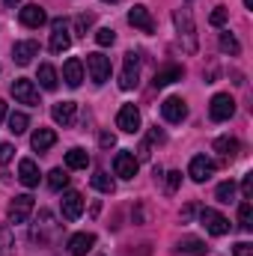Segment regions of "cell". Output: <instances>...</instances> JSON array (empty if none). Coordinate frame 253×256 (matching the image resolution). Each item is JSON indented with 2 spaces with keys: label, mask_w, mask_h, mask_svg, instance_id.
<instances>
[{
  "label": "cell",
  "mask_w": 253,
  "mask_h": 256,
  "mask_svg": "<svg viewBox=\"0 0 253 256\" xmlns=\"http://www.w3.org/2000/svg\"><path fill=\"white\" fill-rule=\"evenodd\" d=\"M92 244H96V236H92V232H74V236L68 238V254L72 256H86L92 250Z\"/></svg>",
  "instance_id": "cell-18"
},
{
  "label": "cell",
  "mask_w": 253,
  "mask_h": 256,
  "mask_svg": "<svg viewBox=\"0 0 253 256\" xmlns=\"http://www.w3.org/2000/svg\"><path fill=\"white\" fill-rule=\"evenodd\" d=\"M200 224H202L212 236H226V232H230V220H226L220 212H214V208H202V212H200Z\"/></svg>",
  "instance_id": "cell-8"
},
{
  "label": "cell",
  "mask_w": 253,
  "mask_h": 256,
  "mask_svg": "<svg viewBox=\"0 0 253 256\" xmlns=\"http://www.w3.org/2000/svg\"><path fill=\"white\" fill-rule=\"evenodd\" d=\"M3 3H6V6H15V3H21V0H3Z\"/></svg>",
  "instance_id": "cell-44"
},
{
  "label": "cell",
  "mask_w": 253,
  "mask_h": 256,
  "mask_svg": "<svg viewBox=\"0 0 253 256\" xmlns=\"http://www.w3.org/2000/svg\"><path fill=\"white\" fill-rule=\"evenodd\" d=\"M54 143H57V131H54V128H36L33 137H30V146H33L36 152H48Z\"/></svg>",
  "instance_id": "cell-20"
},
{
  "label": "cell",
  "mask_w": 253,
  "mask_h": 256,
  "mask_svg": "<svg viewBox=\"0 0 253 256\" xmlns=\"http://www.w3.org/2000/svg\"><path fill=\"white\" fill-rule=\"evenodd\" d=\"M161 114H164V120H167V122L179 126V122H185V120H188V104H185L182 98L170 96V98H164V102H161Z\"/></svg>",
  "instance_id": "cell-7"
},
{
  "label": "cell",
  "mask_w": 253,
  "mask_h": 256,
  "mask_svg": "<svg viewBox=\"0 0 253 256\" xmlns=\"http://www.w3.org/2000/svg\"><path fill=\"white\" fill-rule=\"evenodd\" d=\"M39 84H42V90H48V92H51V90H57V84H60V80H57V68H54L51 63L39 66Z\"/></svg>",
  "instance_id": "cell-24"
},
{
  "label": "cell",
  "mask_w": 253,
  "mask_h": 256,
  "mask_svg": "<svg viewBox=\"0 0 253 256\" xmlns=\"http://www.w3.org/2000/svg\"><path fill=\"white\" fill-rule=\"evenodd\" d=\"M96 42H98L102 48H108V45L116 42V33H114L110 27H102V30H96Z\"/></svg>",
  "instance_id": "cell-34"
},
{
  "label": "cell",
  "mask_w": 253,
  "mask_h": 256,
  "mask_svg": "<svg viewBox=\"0 0 253 256\" xmlns=\"http://www.w3.org/2000/svg\"><path fill=\"white\" fill-rule=\"evenodd\" d=\"M179 250H182V254H190V256H206L208 248H206L200 238H182V242H179Z\"/></svg>",
  "instance_id": "cell-28"
},
{
  "label": "cell",
  "mask_w": 253,
  "mask_h": 256,
  "mask_svg": "<svg viewBox=\"0 0 253 256\" xmlns=\"http://www.w3.org/2000/svg\"><path fill=\"white\" fill-rule=\"evenodd\" d=\"M236 256H253V244H248V242H238V244H236Z\"/></svg>",
  "instance_id": "cell-41"
},
{
  "label": "cell",
  "mask_w": 253,
  "mask_h": 256,
  "mask_svg": "<svg viewBox=\"0 0 253 256\" xmlns=\"http://www.w3.org/2000/svg\"><path fill=\"white\" fill-rule=\"evenodd\" d=\"M104 3H116V0H104Z\"/></svg>",
  "instance_id": "cell-46"
},
{
  "label": "cell",
  "mask_w": 253,
  "mask_h": 256,
  "mask_svg": "<svg viewBox=\"0 0 253 256\" xmlns=\"http://www.w3.org/2000/svg\"><path fill=\"white\" fill-rule=\"evenodd\" d=\"M18 21H21L24 27H42V24L48 21V15H45V9H42L39 3H27V6L18 12Z\"/></svg>",
  "instance_id": "cell-15"
},
{
  "label": "cell",
  "mask_w": 253,
  "mask_h": 256,
  "mask_svg": "<svg viewBox=\"0 0 253 256\" xmlns=\"http://www.w3.org/2000/svg\"><path fill=\"white\" fill-rule=\"evenodd\" d=\"M66 185H68V173H66L63 167H54V170L48 173V188H51V191H63Z\"/></svg>",
  "instance_id": "cell-26"
},
{
  "label": "cell",
  "mask_w": 253,
  "mask_h": 256,
  "mask_svg": "<svg viewBox=\"0 0 253 256\" xmlns=\"http://www.w3.org/2000/svg\"><path fill=\"white\" fill-rule=\"evenodd\" d=\"M18 179H21V185L24 188H36L39 185V167H36V161L33 158H24L21 164H18Z\"/></svg>",
  "instance_id": "cell-19"
},
{
  "label": "cell",
  "mask_w": 253,
  "mask_h": 256,
  "mask_svg": "<svg viewBox=\"0 0 253 256\" xmlns=\"http://www.w3.org/2000/svg\"><path fill=\"white\" fill-rule=\"evenodd\" d=\"M128 24L137 27V30H143V33H152V30H155V21H152L149 9H146L143 3H137V6L128 9Z\"/></svg>",
  "instance_id": "cell-14"
},
{
  "label": "cell",
  "mask_w": 253,
  "mask_h": 256,
  "mask_svg": "<svg viewBox=\"0 0 253 256\" xmlns=\"http://www.w3.org/2000/svg\"><path fill=\"white\" fill-rule=\"evenodd\" d=\"M66 167H68V170H86V167H90V152L80 149V146L68 149V152H66Z\"/></svg>",
  "instance_id": "cell-23"
},
{
  "label": "cell",
  "mask_w": 253,
  "mask_h": 256,
  "mask_svg": "<svg viewBox=\"0 0 253 256\" xmlns=\"http://www.w3.org/2000/svg\"><path fill=\"white\" fill-rule=\"evenodd\" d=\"M116 128H122L126 134L140 131V110H137L134 104H122L120 114H116Z\"/></svg>",
  "instance_id": "cell-13"
},
{
  "label": "cell",
  "mask_w": 253,
  "mask_h": 256,
  "mask_svg": "<svg viewBox=\"0 0 253 256\" xmlns=\"http://www.w3.org/2000/svg\"><path fill=\"white\" fill-rule=\"evenodd\" d=\"M140 80V54L128 51L126 63H122V74H120V90H134Z\"/></svg>",
  "instance_id": "cell-1"
},
{
  "label": "cell",
  "mask_w": 253,
  "mask_h": 256,
  "mask_svg": "<svg viewBox=\"0 0 253 256\" xmlns=\"http://www.w3.org/2000/svg\"><path fill=\"white\" fill-rule=\"evenodd\" d=\"M12 96H15V102H21V104L39 108V90H36L33 80H27V78H15V80H12Z\"/></svg>",
  "instance_id": "cell-5"
},
{
  "label": "cell",
  "mask_w": 253,
  "mask_h": 256,
  "mask_svg": "<svg viewBox=\"0 0 253 256\" xmlns=\"http://www.w3.org/2000/svg\"><path fill=\"white\" fill-rule=\"evenodd\" d=\"M244 6H248V9H253V0H244Z\"/></svg>",
  "instance_id": "cell-45"
},
{
  "label": "cell",
  "mask_w": 253,
  "mask_h": 256,
  "mask_svg": "<svg viewBox=\"0 0 253 256\" xmlns=\"http://www.w3.org/2000/svg\"><path fill=\"white\" fill-rule=\"evenodd\" d=\"M74 114H78V104H74V102H57V104L51 108L54 122L63 126V128H68L72 122H74Z\"/></svg>",
  "instance_id": "cell-17"
},
{
  "label": "cell",
  "mask_w": 253,
  "mask_h": 256,
  "mask_svg": "<svg viewBox=\"0 0 253 256\" xmlns=\"http://www.w3.org/2000/svg\"><path fill=\"white\" fill-rule=\"evenodd\" d=\"M30 126V120H27V114H21V110H15V114H9V131L12 134H24Z\"/></svg>",
  "instance_id": "cell-31"
},
{
  "label": "cell",
  "mask_w": 253,
  "mask_h": 256,
  "mask_svg": "<svg viewBox=\"0 0 253 256\" xmlns=\"http://www.w3.org/2000/svg\"><path fill=\"white\" fill-rule=\"evenodd\" d=\"M137 155L134 152H128V149H122V152H116V158H114V173L120 176V179H134L137 176Z\"/></svg>",
  "instance_id": "cell-9"
},
{
  "label": "cell",
  "mask_w": 253,
  "mask_h": 256,
  "mask_svg": "<svg viewBox=\"0 0 253 256\" xmlns=\"http://www.w3.org/2000/svg\"><path fill=\"white\" fill-rule=\"evenodd\" d=\"M92 188H96V191H102V194H114L116 185H114V179H110L104 170H96V176H92Z\"/></svg>",
  "instance_id": "cell-27"
},
{
  "label": "cell",
  "mask_w": 253,
  "mask_h": 256,
  "mask_svg": "<svg viewBox=\"0 0 253 256\" xmlns=\"http://www.w3.org/2000/svg\"><path fill=\"white\" fill-rule=\"evenodd\" d=\"M63 80L68 84V86H80V80H84V63H80L78 57L66 60V66H63Z\"/></svg>",
  "instance_id": "cell-21"
},
{
  "label": "cell",
  "mask_w": 253,
  "mask_h": 256,
  "mask_svg": "<svg viewBox=\"0 0 253 256\" xmlns=\"http://www.w3.org/2000/svg\"><path fill=\"white\" fill-rule=\"evenodd\" d=\"M173 21H176L179 36H185V39H188L185 51H188V54H194V51H196V33H194V18H190V9H176Z\"/></svg>",
  "instance_id": "cell-3"
},
{
  "label": "cell",
  "mask_w": 253,
  "mask_h": 256,
  "mask_svg": "<svg viewBox=\"0 0 253 256\" xmlns=\"http://www.w3.org/2000/svg\"><path fill=\"white\" fill-rule=\"evenodd\" d=\"M33 196L30 194H18L15 200H12V206H9V220L12 224H24L27 218H30V212H33Z\"/></svg>",
  "instance_id": "cell-11"
},
{
  "label": "cell",
  "mask_w": 253,
  "mask_h": 256,
  "mask_svg": "<svg viewBox=\"0 0 253 256\" xmlns=\"http://www.w3.org/2000/svg\"><path fill=\"white\" fill-rule=\"evenodd\" d=\"M188 176L194 182H208L214 176V161L206 158V155H194L190 158V167H188Z\"/></svg>",
  "instance_id": "cell-10"
},
{
  "label": "cell",
  "mask_w": 253,
  "mask_h": 256,
  "mask_svg": "<svg viewBox=\"0 0 253 256\" xmlns=\"http://www.w3.org/2000/svg\"><path fill=\"white\" fill-rule=\"evenodd\" d=\"M242 196H244V200L253 196V173H248V176L242 179Z\"/></svg>",
  "instance_id": "cell-37"
},
{
  "label": "cell",
  "mask_w": 253,
  "mask_h": 256,
  "mask_svg": "<svg viewBox=\"0 0 253 256\" xmlns=\"http://www.w3.org/2000/svg\"><path fill=\"white\" fill-rule=\"evenodd\" d=\"M182 74H185V68L182 66H167V68H161V72H155V86H170V84H176V80H182Z\"/></svg>",
  "instance_id": "cell-22"
},
{
  "label": "cell",
  "mask_w": 253,
  "mask_h": 256,
  "mask_svg": "<svg viewBox=\"0 0 253 256\" xmlns=\"http://www.w3.org/2000/svg\"><path fill=\"white\" fill-rule=\"evenodd\" d=\"M12 155H15L12 143H0V167H6V164L12 161Z\"/></svg>",
  "instance_id": "cell-35"
},
{
  "label": "cell",
  "mask_w": 253,
  "mask_h": 256,
  "mask_svg": "<svg viewBox=\"0 0 253 256\" xmlns=\"http://www.w3.org/2000/svg\"><path fill=\"white\" fill-rule=\"evenodd\" d=\"M226 18H230V9H226V6H214V12L208 15L212 27H224V24H226Z\"/></svg>",
  "instance_id": "cell-33"
},
{
  "label": "cell",
  "mask_w": 253,
  "mask_h": 256,
  "mask_svg": "<svg viewBox=\"0 0 253 256\" xmlns=\"http://www.w3.org/2000/svg\"><path fill=\"white\" fill-rule=\"evenodd\" d=\"M149 140H152V143H164V131H158V126H155L149 131Z\"/></svg>",
  "instance_id": "cell-42"
},
{
  "label": "cell",
  "mask_w": 253,
  "mask_h": 256,
  "mask_svg": "<svg viewBox=\"0 0 253 256\" xmlns=\"http://www.w3.org/2000/svg\"><path fill=\"white\" fill-rule=\"evenodd\" d=\"M214 152H220L224 158H236L238 140H236V137H218V140H214Z\"/></svg>",
  "instance_id": "cell-25"
},
{
  "label": "cell",
  "mask_w": 253,
  "mask_h": 256,
  "mask_svg": "<svg viewBox=\"0 0 253 256\" xmlns=\"http://www.w3.org/2000/svg\"><path fill=\"white\" fill-rule=\"evenodd\" d=\"M12 238H9V226H0V250H9Z\"/></svg>",
  "instance_id": "cell-39"
},
{
  "label": "cell",
  "mask_w": 253,
  "mask_h": 256,
  "mask_svg": "<svg viewBox=\"0 0 253 256\" xmlns=\"http://www.w3.org/2000/svg\"><path fill=\"white\" fill-rule=\"evenodd\" d=\"M170 179H167V191L173 194V191H179V185H182V173L179 170H173V173H167Z\"/></svg>",
  "instance_id": "cell-36"
},
{
  "label": "cell",
  "mask_w": 253,
  "mask_h": 256,
  "mask_svg": "<svg viewBox=\"0 0 253 256\" xmlns=\"http://www.w3.org/2000/svg\"><path fill=\"white\" fill-rule=\"evenodd\" d=\"M232 114H236L232 96H230V92H218V96L212 98V104H208V116H212L214 122H224V120H230Z\"/></svg>",
  "instance_id": "cell-6"
},
{
  "label": "cell",
  "mask_w": 253,
  "mask_h": 256,
  "mask_svg": "<svg viewBox=\"0 0 253 256\" xmlns=\"http://www.w3.org/2000/svg\"><path fill=\"white\" fill-rule=\"evenodd\" d=\"M218 45H220V51H226V54H242V45H238V39L232 36V33H220V39H218Z\"/></svg>",
  "instance_id": "cell-30"
},
{
  "label": "cell",
  "mask_w": 253,
  "mask_h": 256,
  "mask_svg": "<svg viewBox=\"0 0 253 256\" xmlns=\"http://www.w3.org/2000/svg\"><path fill=\"white\" fill-rule=\"evenodd\" d=\"M90 24H92V15H78V21H74V27H78L80 36H86V27Z\"/></svg>",
  "instance_id": "cell-38"
},
{
  "label": "cell",
  "mask_w": 253,
  "mask_h": 256,
  "mask_svg": "<svg viewBox=\"0 0 253 256\" xmlns=\"http://www.w3.org/2000/svg\"><path fill=\"white\" fill-rule=\"evenodd\" d=\"M214 196H218L220 202H232V200H236V185H232V182H220L218 191H214Z\"/></svg>",
  "instance_id": "cell-32"
},
{
  "label": "cell",
  "mask_w": 253,
  "mask_h": 256,
  "mask_svg": "<svg viewBox=\"0 0 253 256\" xmlns=\"http://www.w3.org/2000/svg\"><path fill=\"white\" fill-rule=\"evenodd\" d=\"M98 143H102V149H114V146H116V137H114V134H108V131H104V134H102V137H98Z\"/></svg>",
  "instance_id": "cell-40"
},
{
  "label": "cell",
  "mask_w": 253,
  "mask_h": 256,
  "mask_svg": "<svg viewBox=\"0 0 253 256\" xmlns=\"http://www.w3.org/2000/svg\"><path fill=\"white\" fill-rule=\"evenodd\" d=\"M60 212H63L66 220H78L84 214V196L78 191H66L63 200H60Z\"/></svg>",
  "instance_id": "cell-12"
},
{
  "label": "cell",
  "mask_w": 253,
  "mask_h": 256,
  "mask_svg": "<svg viewBox=\"0 0 253 256\" xmlns=\"http://www.w3.org/2000/svg\"><path fill=\"white\" fill-rule=\"evenodd\" d=\"M86 68H90V78H92V84H104L108 78H110V60L102 54V51H92V54H86Z\"/></svg>",
  "instance_id": "cell-2"
},
{
  "label": "cell",
  "mask_w": 253,
  "mask_h": 256,
  "mask_svg": "<svg viewBox=\"0 0 253 256\" xmlns=\"http://www.w3.org/2000/svg\"><path fill=\"white\" fill-rule=\"evenodd\" d=\"M0 120H6V102L0 98Z\"/></svg>",
  "instance_id": "cell-43"
},
{
  "label": "cell",
  "mask_w": 253,
  "mask_h": 256,
  "mask_svg": "<svg viewBox=\"0 0 253 256\" xmlns=\"http://www.w3.org/2000/svg\"><path fill=\"white\" fill-rule=\"evenodd\" d=\"M72 45V33H68V21L66 18H54L51 21V51L54 54H63Z\"/></svg>",
  "instance_id": "cell-4"
},
{
  "label": "cell",
  "mask_w": 253,
  "mask_h": 256,
  "mask_svg": "<svg viewBox=\"0 0 253 256\" xmlns=\"http://www.w3.org/2000/svg\"><path fill=\"white\" fill-rule=\"evenodd\" d=\"M36 54H39V42H33V39L15 42V48H12V60H15L18 66H27Z\"/></svg>",
  "instance_id": "cell-16"
},
{
  "label": "cell",
  "mask_w": 253,
  "mask_h": 256,
  "mask_svg": "<svg viewBox=\"0 0 253 256\" xmlns=\"http://www.w3.org/2000/svg\"><path fill=\"white\" fill-rule=\"evenodd\" d=\"M238 224H242V230H253V206L250 200H242V206H238Z\"/></svg>",
  "instance_id": "cell-29"
}]
</instances>
